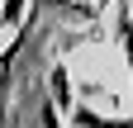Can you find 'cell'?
Here are the masks:
<instances>
[{
    "mask_svg": "<svg viewBox=\"0 0 133 128\" xmlns=\"http://www.w3.org/2000/svg\"><path fill=\"white\" fill-rule=\"evenodd\" d=\"M114 24H119V47H124V62H128V90H133V5H128V0L114 5Z\"/></svg>",
    "mask_w": 133,
    "mask_h": 128,
    "instance_id": "obj_1",
    "label": "cell"
},
{
    "mask_svg": "<svg viewBox=\"0 0 133 128\" xmlns=\"http://www.w3.org/2000/svg\"><path fill=\"white\" fill-rule=\"evenodd\" d=\"M71 119L76 128H133V119H109V114H95V109H86V104H71Z\"/></svg>",
    "mask_w": 133,
    "mask_h": 128,
    "instance_id": "obj_2",
    "label": "cell"
},
{
    "mask_svg": "<svg viewBox=\"0 0 133 128\" xmlns=\"http://www.w3.org/2000/svg\"><path fill=\"white\" fill-rule=\"evenodd\" d=\"M29 29H33V19H24L19 24V38H14L5 52H0V90L10 86V71H14V57H19V47H24V38H29Z\"/></svg>",
    "mask_w": 133,
    "mask_h": 128,
    "instance_id": "obj_3",
    "label": "cell"
},
{
    "mask_svg": "<svg viewBox=\"0 0 133 128\" xmlns=\"http://www.w3.org/2000/svg\"><path fill=\"white\" fill-rule=\"evenodd\" d=\"M48 81H52V104L62 109V114H71V81H66V67H52Z\"/></svg>",
    "mask_w": 133,
    "mask_h": 128,
    "instance_id": "obj_4",
    "label": "cell"
},
{
    "mask_svg": "<svg viewBox=\"0 0 133 128\" xmlns=\"http://www.w3.org/2000/svg\"><path fill=\"white\" fill-rule=\"evenodd\" d=\"M0 24H24V0H5V5H0Z\"/></svg>",
    "mask_w": 133,
    "mask_h": 128,
    "instance_id": "obj_5",
    "label": "cell"
},
{
    "mask_svg": "<svg viewBox=\"0 0 133 128\" xmlns=\"http://www.w3.org/2000/svg\"><path fill=\"white\" fill-rule=\"evenodd\" d=\"M0 29H5V24H0Z\"/></svg>",
    "mask_w": 133,
    "mask_h": 128,
    "instance_id": "obj_6",
    "label": "cell"
}]
</instances>
